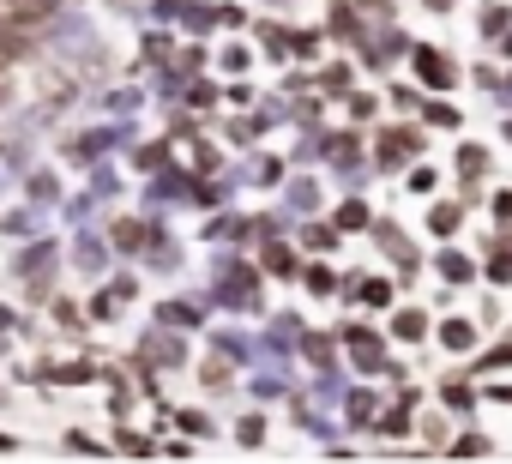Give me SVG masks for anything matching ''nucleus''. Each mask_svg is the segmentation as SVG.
I'll return each instance as SVG.
<instances>
[{
    "label": "nucleus",
    "mask_w": 512,
    "mask_h": 464,
    "mask_svg": "<svg viewBox=\"0 0 512 464\" xmlns=\"http://www.w3.org/2000/svg\"><path fill=\"white\" fill-rule=\"evenodd\" d=\"M410 61H416V73H422L428 85H452V79H458V73H452V67H446V61H440V55H434L428 43H422V49H416Z\"/></svg>",
    "instance_id": "obj_1"
},
{
    "label": "nucleus",
    "mask_w": 512,
    "mask_h": 464,
    "mask_svg": "<svg viewBox=\"0 0 512 464\" xmlns=\"http://www.w3.org/2000/svg\"><path fill=\"white\" fill-rule=\"evenodd\" d=\"M428 223H434V236H452V229L464 223V205H434V217H428Z\"/></svg>",
    "instance_id": "obj_2"
},
{
    "label": "nucleus",
    "mask_w": 512,
    "mask_h": 464,
    "mask_svg": "<svg viewBox=\"0 0 512 464\" xmlns=\"http://www.w3.org/2000/svg\"><path fill=\"white\" fill-rule=\"evenodd\" d=\"M440 338H446V350H470V344H476L470 320H446V332H440Z\"/></svg>",
    "instance_id": "obj_3"
},
{
    "label": "nucleus",
    "mask_w": 512,
    "mask_h": 464,
    "mask_svg": "<svg viewBox=\"0 0 512 464\" xmlns=\"http://www.w3.org/2000/svg\"><path fill=\"white\" fill-rule=\"evenodd\" d=\"M422 326H428V320H422L416 308H410V314H398V338H410V344H416V338H422Z\"/></svg>",
    "instance_id": "obj_4"
},
{
    "label": "nucleus",
    "mask_w": 512,
    "mask_h": 464,
    "mask_svg": "<svg viewBox=\"0 0 512 464\" xmlns=\"http://www.w3.org/2000/svg\"><path fill=\"white\" fill-rule=\"evenodd\" d=\"M260 440H266V422L247 416V422H241V446H260Z\"/></svg>",
    "instance_id": "obj_5"
},
{
    "label": "nucleus",
    "mask_w": 512,
    "mask_h": 464,
    "mask_svg": "<svg viewBox=\"0 0 512 464\" xmlns=\"http://www.w3.org/2000/svg\"><path fill=\"white\" fill-rule=\"evenodd\" d=\"M440 272H446V278L458 284V278H470V260H458V254H446V260H440Z\"/></svg>",
    "instance_id": "obj_6"
},
{
    "label": "nucleus",
    "mask_w": 512,
    "mask_h": 464,
    "mask_svg": "<svg viewBox=\"0 0 512 464\" xmlns=\"http://www.w3.org/2000/svg\"><path fill=\"white\" fill-rule=\"evenodd\" d=\"M308 248H314V254H332V248H338L332 229H308Z\"/></svg>",
    "instance_id": "obj_7"
},
{
    "label": "nucleus",
    "mask_w": 512,
    "mask_h": 464,
    "mask_svg": "<svg viewBox=\"0 0 512 464\" xmlns=\"http://www.w3.org/2000/svg\"><path fill=\"white\" fill-rule=\"evenodd\" d=\"M494 211H500V217H512V193H500V199H494Z\"/></svg>",
    "instance_id": "obj_8"
},
{
    "label": "nucleus",
    "mask_w": 512,
    "mask_h": 464,
    "mask_svg": "<svg viewBox=\"0 0 512 464\" xmlns=\"http://www.w3.org/2000/svg\"><path fill=\"white\" fill-rule=\"evenodd\" d=\"M500 55H506V61H512V37H506V43H500Z\"/></svg>",
    "instance_id": "obj_9"
}]
</instances>
